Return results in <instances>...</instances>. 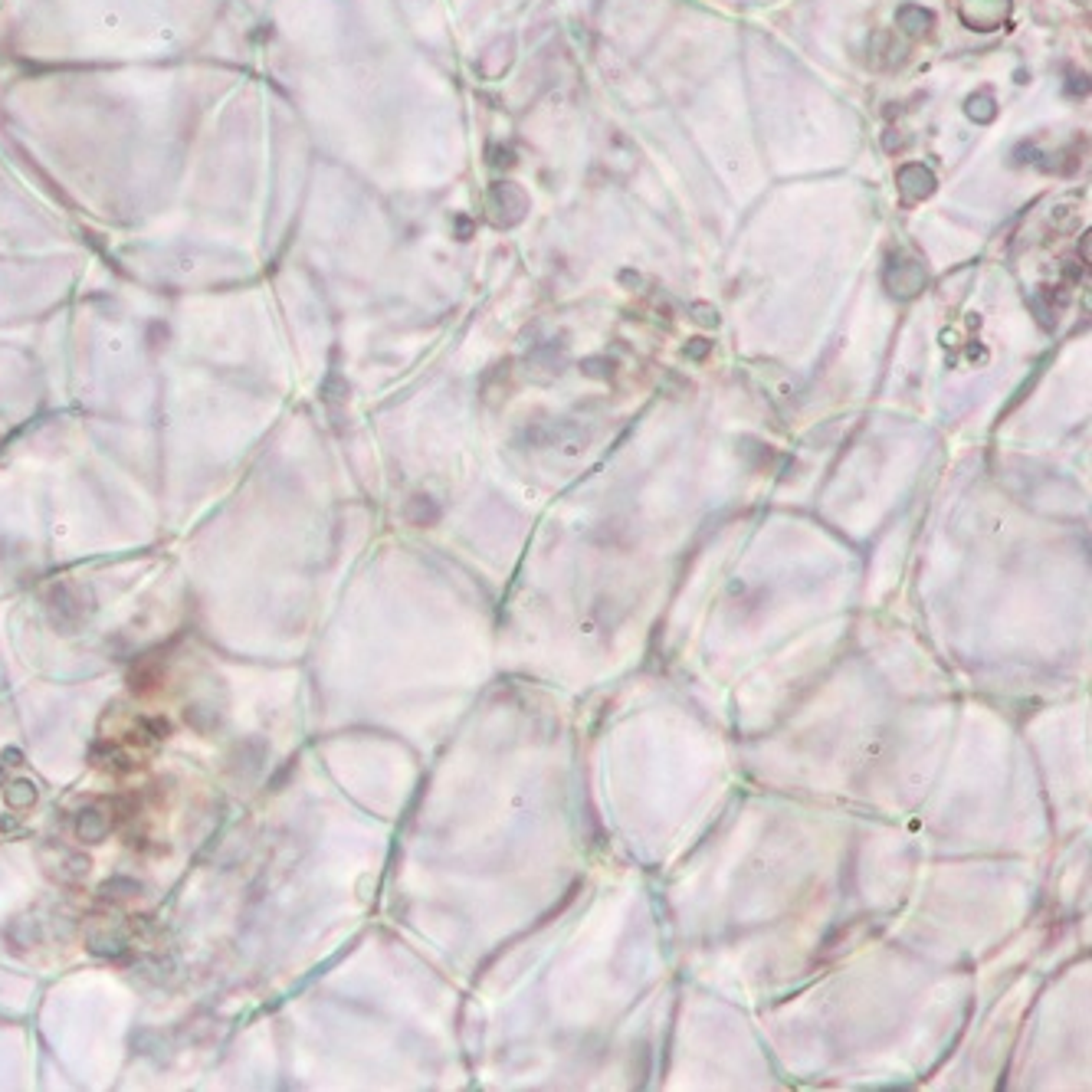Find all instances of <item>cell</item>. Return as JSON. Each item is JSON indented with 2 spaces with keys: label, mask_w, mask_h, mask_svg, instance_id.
Listing matches in <instances>:
<instances>
[{
  "label": "cell",
  "mask_w": 1092,
  "mask_h": 1092,
  "mask_svg": "<svg viewBox=\"0 0 1092 1092\" xmlns=\"http://www.w3.org/2000/svg\"><path fill=\"white\" fill-rule=\"evenodd\" d=\"M46 614H50V624L56 630L72 633L80 624H86L89 601L76 584H56L46 597Z\"/></svg>",
  "instance_id": "cell-1"
},
{
  "label": "cell",
  "mask_w": 1092,
  "mask_h": 1092,
  "mask_svg": "<svg viewBox=\"0 0 1092 1092\" xmlns=\"http://www.w3.org/2000/svg\"><path fill=\"white\" fill-rule=\"evenodd\" d=\"M925 286H928V273L919 259L912 256L889 259V267H886V289L896 299H915Z\"/></svg>",
  "instance_id": "cell-2"
},
{
  "label": "cell",
  "mask_w": 1092,
  "mask_h": 1092,
  "mask_svg": "<svg viewBox=\"0 0 1092 1092\" xmlns=\"http://www.w3.org/2000/svg\"><path fill=\"white\" fill-rule=\"evenodd\" d=\"M1011 10H1013V0H962L958 4V14H962L964 27L981 30V33L1004 27Z\"/></svg>",
  "instance_id": "cell-3"
},
{
  "label": "cell",
  "mask_w": 1092,
  "mask_h": 1092,
  "mask_svg": "<svg viewBox=\"0 0 1092 1092\" xmlns=\"http://www.w3.org/2000/svg\"><path fill=\"white\" fill-rule=\"evenodd\" d=\"M489 204H492V210H496L499 227H515V223L528 214V194H525L518 184H512V180H499V184H492Z\"/></svg>",
  "instance_id": "cell-4"
},
{
  "label": "cell",
  "mask_w": 1092,
  "mask_h": 1092,
  "mask_svg": "<svg viewBox=\"0 0 1092 1092\" xmlns=\"http://www.w3.org/2000/svg\"><path fill=\"white\" fill-rule=\"evenodd\" d=\"M896 187H899V194H902V201L919 204V201H928V197L935 194L938 180H935V174L928 171L925 165H919V161H909V165L899 168Z\"/></svg>",
  "instance_id": "cell-5"
},
{
  "label": "cell",
  "mask_w": 1092,
  "mask_h": 1092,
  "mask_svg": "<svg viewBox=\"0 0 1092 1092\" xmlns=\"http://www.w3.org/2000/svg\"><path fill=\"white\" fill-rule=\"evenodd\" d=\"M112 830V817H108L102 807H82L72 820V834L80 837L82 843H102Z\"/></svg>",
  "instance_id": "cell-6"
},
{
  "label": "cell",
  "mask_w": 1092,
  "mask_h": 1092,
  "mask_svg": "<svg viewBox=\"0 0 1092 1092\" xmlns=\"http://www.w3.org/2000/svg\"><path fill=\"white\" fill-rule=\"evenodd\" d=\"M896 20H899V30H902V33H909V36H925L928 30L935 27L932 10L919 7V4H906V7H899Z\"/></svg>",
  "instance_id": "cell-7"
},
{
  "label": "cell",
  "mask_w": 1092,
  "mask_h": 1092,
  "mask_svg": "<svg viewBox=\"0 0 1092 1092\" xmlns=\"http://www.w3.org/2000/svg\"><path fill=\"white\" fill-rule=\"evenodd\" d=\"M4 800H7L14 811H30V807L36 804V784L33 781H10L7 788H4Z\"/></svg>",
  "instance_id": "cell-8"
},
{
  "label": "cell",
  "mask_w": 1092,
  "mask_h": 1092,
  "mask_svg": "<svg viewBox=\"0 0 1092 1092\" xmlns=\"http://www.w3.org/2000/svg\"><path fill=\"white\" fill-rule=\"evenodd\" d=\"M964 112H968V118H974L977 125L994 122V116H998L994 95H991V93H974V95L968 99V105H964Z\"/></svg>",
  "instance_id": "cell-9"
},
{
  "label": "cell",
  "mask_w": 1092,
  "mask_h": 1092,
  "mask_svg": "<svg viewBox=\"0 0 1092 1092\" xmlns=\"http://www.w3.org/2000/svg\"><path fill=\"white\" fill-rule=\"evenodd\" d=\"M89 949L95 951V955H105V958H122L125 951V941L122 938H116V935H93V938H89Z\"/></svg>",
  "instance_id": "cell-10"
},
{
  "label": "cell",
  "mask_w": 1092,
  "mask_h": 1092,
  "mask_svg": "<svg viewBox=\"0 0 1092 1092\" xmlns=\"http://www.w3.org/2000/svg\"><path fill=\"white\" fill-rule=\"evenodd\" d=\"M492 161H496V165H505V168H512V165H515V158H512V152H509V148H503V152H496V158H492Z\"/></svg>",
  "instance_id": "cell-11"
}]
</instances>
